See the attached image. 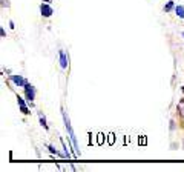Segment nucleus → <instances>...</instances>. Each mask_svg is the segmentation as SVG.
Instances as JSON below:
<instances>
[{"mask_svg": "<svg viewBox=\"0 0 184 172\" xmlns=\"http://www.w3.org/2000/svg\"><path fill=\"white\" fill-rule=\"evenodd\" d=\"M40 123H42V126L45 129H48V124H46V119H45V115H42L40 114Z\"/></svg>", "mask_w": 184, "mask_h": 172, "instance_id": "6e6552de", "label": "nucleus"}, {"mask_svg": "<svg viewBox=\"0 0 184 172\" xmlns=\"http://www.w3.org/2000/svg\"><path fill=\"white\" fill-rule=\"evenodd\" d=\"M17 102H18V106H25V100L22 97H17Z\"/></svg>", "mask_w": 184, "mask_h": 172, "instance_id": "f8f14e48", "label": "nucleus"}, {"mask_svg": "<svg viewBox=\"0 0 184 172\" xmlns=\"http://www.w3.org/2000/svg\"><path fill=\"white\" fill-rule=\"evenodd\" d=\"M175 12L178 14V17H180V19H184V6L178 5L177 8H175Z\"/></svg>", "mask_w": 184, "mask_h": 172, "instance_id": "39448f33", "label": "nucleus"}, {"mask_svg": "<svg viewBox=\"0 0 184 172\" xmlns=\"http://www.w3.org/2000/svg\"><path fill=\"white\" fill-rule=\"evenodd\" d=\"M60 66L64 69L68 66V59H66V54H64V51H60Z\"/></svg>", "mask_w": 184, "mask_h": 172, "instance_id": "20e7f679", "label": "nucleus"}, {"mask_svg": "<svg viewBox=\"0 0 184 172\" xmlns=\"http://www.w3.org/2000/svg\"><path fill=\"white\" fill-rule=\"evenodd\" d=\"M48 149L51 151V154H55V155H58V152H57V151H55V149H54V146H51V144H49V146H48Z\"/></svg>", "mask_w": 184, "mask_h": 172, "instance_id": "ddd939ff", "label": "nucleus"}, {"mask_svg": "<svg viewBox=\"0 0 184 172\" xmlns=\"http://www.w3.org/2000/svg\"><path fill=\"white\" fill-rule=\"evenodd\" d=\"M20 109H22V112H23L25 115H28V114H31V112H29V109H28V108H26V105H25V106H20Z\"/></svg>", "mask_w": 184, "mask_h": 172, "instance_id": "9b49d317", "label": "nucleus"}, {"mask_svg": "<svg viewBox=\"0 0 184 172\" xmlns=\"http://www.w3.org/2000/svg\"><path fill=\"white\" fill-rule=\"evenodd\" d=\"M138 143H140V144H143V146H144V144L147 143V140H146V137H144V135H141V137L138 138Z\"/></svg>", "mask_w": 184, "mask_h": 172, "instance_id": "9d476101", "label": "nucleus"}, {"mask_svg": "<svg viewBox=\"0 0 184 172\" xmlns=\"http://www.w3.org/2000/svg\"><path fill=\"white\" fill-rule=\"evenodd\" d=\"M23 88H25V92H26V100H29V103H31L34 100V97H35V89H34L32 85L28 83V81H26V85Z\"/></svg>", "mask_w": 184, "mask_h": 172, "instance_id": "f257e3e1", "label": "nucleus"}, {"mask_svg": "<svg viewBox=\"0 0 184 172\" xmlns=\"http://www.w3.org/2000/svg\"><path fill=\"white\" fill-rule=\"evenodd\" d=\"M107 143L110 144V146L115 143V135H114V134H109V135H107Z\"/></svg>", "mask_w": 184, "mask_h": 172, "instance_id": "0eeeda50", "label": "nucleus"}, {"mask_svg": "<svg viewBox=\"0 0 184 172\" xmlns=\"http://www.w3.org/2000/svg\"><path fill=\"white\" fill-rule=\"evenodd\" d=\"M104 140H106V137H104V135L100 132V134L97 135V144H100V146H101V144L104 143Z\"/></svg>", "mask_w": 184, "mask_h": 172, "instance_id": "423d86ee", "label": "nucleus"}, {"mask_svg": "<svg viewBox=\"0 0 184 172\" xmlns=\"http://www.w3.org/2000/svg\"><path fill=\"white\" fill-rule=\"evenodd\" d=\"M2 6H9V3H8V0H2Z\"/></svg>", "mask_w": 184, "mask_h": 172, "instance_id": "4468645a", "label": "nucleus"}, {"mask_svg": "<svg viewBox=\"0 0 184 172\" xmlns=\"http://www.w3.org/2000/svg\"><path fill=\"white\" fill-rule=\"evenodd\" d=\"M40 12H42L43 17H51L54 11H52V8L49 6V3H42L40 5Z\"/></svg>", "mask_w": 184, "mask_h": 172, "instance_id": "f03ea898", "label": "nucleus"}, {"mask_svg": "<svg viewBox=\"0 0 184 172\" xmlns=\"http://www.w3.org/2000/svg\"><path fill=\"white\" fill-rule=\"evenodd\" d=\"M172 8H173V2H169L167 5L164 6V11H166V12H169V11H172Z\"/></svg>", "mask_w": 184, "mask_h": 172, "instance_id": "1a4fd4ad", "label": "nucleus"}, {"mask_svg": "<svg viewBox=\"0 0 184 172\" xmlns=\"http://www.w3.org/2000/svg\"><path fill=\"white\" fill-rule=\"evenodd\" d=\"M11 80L14 81L17 86H25V85H26V80H25L22 75H11Z\"/></svg>", "mask_w": 184, "mask_h": 172, "instance_id": "7ed1b4c3", "label": "nucleus"}, {"mask_svg": "<svg viewBox=\"0 0 184 172\" xmlns=\"http://www.w3.org/2000/svg\"><path fill=\"white\" fill-rule=\"evenodd\" d=\"M43 2H46V3H51V0H43Z\"/></svg>", "mask_w": 184, "mask_h": 172, "instance_id": "2eb2a0df", "label": "nucleus"}]
</instances>
